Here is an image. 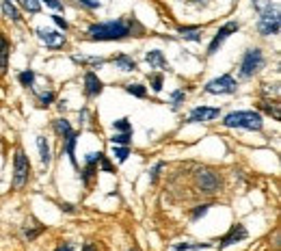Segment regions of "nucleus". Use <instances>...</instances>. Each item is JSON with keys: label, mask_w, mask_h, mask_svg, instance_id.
<instances>
[{"label": "nucleus", "mask_w": 281, "mask_h": 251, "mask_svg": "<svg viewBox=\"0 0 281 251\" xmlns=\"http://www.w3.org/2000/svg\"><path fill=\"white\" fill-rule=\"evenodd\" d=\"M145 29L134 17H119L111 22H97L87 29L91 41H119L125 37H143Z\"/></svg>", "instance_id": "obj_1"}, {"label": "nucleus", "mask_w": 281, "mask_h": 251, "mask_svg": "<svg viewBox=\"0 0 281 251\" xmlns=\"http://www.w3.org/2000/svg\"><path fill=\"white\" fill-rule=\"evenodd\" d=\"M225 128H240V130H253V132H260L262 126H264V117L258 110H234V113L225 115L223 122Z\"/></svg>", "instance_id": "obj_2"}, {"label": "nucleus", "mask_w": 281, "mask_h": 251, "mask_svg": "<svg viewBox=\"0 0 281 251\" xmlns=\"http://www.w3.org/2000/svg\"><path fill=\"white\" fill-rule=\"evenodd\" d=\"M29 180H31V161L22 147H17L13 156V189H24Z\"/></svg>", "instance_id": "obj_3"}, {"label": "nucleus", "mask_w": 281, "mask_h": 251, "mask_svg": "<svg viewBox=\"0 0 281 251\" xmlns=\"http://www.w3.org/2000/svg\"><path fill=\"white\" fill-rule=\"evenodd\" d=\"M281 29V17H279V7L273 5L268 11L260 13V20H258V33L262 37H275L279 35Z\"/></svg>", "instance_id": "obj_4"}, {"label": "nucleus", "mask_w": 281, "mask_h": 251, "mask_svg": "<svg viewBox=\"0 0 281 251\" xmlns=\"http://www.w3.org/2000/svg\"><path fill=\"white\" fill-rule=\"evenodd\" d=\"M262 67H264V54H262L260 48H249L242 54V59H240V76L242 78H251L253 74H258Z\"/></svg>", "instance_id": "obj_5"}, {"label": "nucleus", "mask_w": 281, "mask_h": 251, "mask_svg": "<svg viewBox=\"0 0 281 251\" xmlns=\"http://www.w3.org/2000/svg\"><path fill=\"white\" fill-rule=\"evenodd\" d=\"M236 89H238V82L234 80L232 74H223V76L206 82V87H203V91L210 96H232L236 94Z\"/></svg>", "instance_id": "obj_6"}, {"label": "nucleus", "mask_w": 281, "mask_h": 251, "mask_svg": "<svg viewBox=\"0 0 281 251\" xmlns=\"http://www.w3.org/2000/svg\"><path fill=\"white\" fill-rule=\"evenodd\" d=\"M195 184L201 189V193L214 195V193H219V189H221V178L212 169H206V167H201V169L195 171Z\"/></svg>", "instance_id": "obj_7"}, {"label": "nucleus", "mask_w": 281, "mask_h": 251, "mask_svg": "<svg viewBox=\"0 0 281 251\" xmlns=\"http://www.w3.org/2000/svg\"><path fill=\"white\" fill-rule=\"evenodd\" d=\"M240 29V24L238 22H227V24H223L219 31H216V35L212 37V41H210V45H208V57H212V54H216V50L223 45V41L225 39H229V37Z\"/></svg>", "instance_id": "obj_8"}, {"label": "nucleus", "mask_w": 281, "mask_h": 251, "mask_svg": "<svg viewBox=\"0 0 281 251\" xmlns=\"http://www.w3.org/2000/svg\"><path fill=\"white\" fill-rule=\"evenodd\" d=\"M219 115H221V108L197 106V108L190 110L186 124H208V122H214V119H219Z\"/></svg>", "instance_id": "obj_9"}, {"label": "nucleus", "mask_w": 281, "mask_h": 251, "mask_svg": "<svg viewBox=\"0 0 281 251\" xmlns=\"http://www.w3.org/2000/svg\"><path fill=\"white\" fill-rule=\"evenodd\" d=\"M249 236L247 227L242 225V223H234V225L229 227V232L225 236L219 238V249H225V247H232L234 243H242L244 238Z\"/></svg>", "instance_id": "obj_10"}, {"label": "nucleus", "mask_w": 281, "mask_h": 251, "mask_svg": "<svg viewBox=\"0 0 281 251\" xmlns=\"http://www.w3.org/2000/svg\"><path fill=\"white\" fill-rule=\"evenodd\" d=\"M35 33H37V39L46 45V48L57 50V48H63V45H65V35H61L52 29H37Z\"/></svg>", "instance_id": "obj_11"}, {"label": "nucleus", "mask_w": 281, "mask_h": 251, "mask_svg": "<svg viewBox=\"0 0 281 251\" xmlns=\"http://www.w3.org/2000/svg\"><path fill=\"white\" fill-rule=\"evenodd\" d=\"M104 91V82L97 78V74L89 70L85 74V96L87 98H97Z\"/></svg>", "instance_id": "obj_12"}, {"label": "nucleus", "mask_w": 281, "mask_h": 251, "mask_svg": "<svg viewBox=\"0 0 281 251\" xmlns=\"http://www.w3.org/2000/svg\"><path fill=\"white\" fill-rule=\"evenodd\" d=\"M111 63L115 65L117 70H121V72H137L139 70L137 61H134L132 57H128V54H117V57L111 59Z\"/></svg>", "instance_id": "obj_13"}, {"label": "nucleus", "mask_w": 281, "mask_h": 251, "mask_svg": "<svg viewBox=\"0 0 281 251\" xmlns=\"http://www.w3.org/2000/svg\"><path fill=\"white\" fill-rule=\"evenodd\" d=\"M52 128H54V132H57V134L61 136V141H65V139H69L71 134H76V130L71 128V124L67 122L65 117L54 119V122H52Z\"/></svg>", "instance_id": "obj_14"}, {"label": "nucleus", "mask_w": 281, "mask_h": 251, "mask_svg": "<svg viewBox=\"0 0 281 251\" xmlns=\"http://www.w3.org/2000/svg\"><path fill=\"white\" fill-rule=\"evenodd\" d=\"M145 61H147L149 67H154V70H171L169 63H167V59H165V54H162L160 50L147 52V54H145Z\"/></svg>", "instance_id": "obj_15"}, {"label": "nucleus", "mask_w": 281, "mask_h": 251, "mask_svg": "<svg viewBox=\"0 0 281 251\" xmlns=\"http://www.w3.org/2000/svg\"><path fill=\"white\" fill-rule=\"evenodd\" d=\"M9 41H7V37L0 33V76H5L7 70H9Z\"/></svg>", "instance_id": "obj_16"}, {"label": "nucleus", "mask_w": 281, "mask_h": 251, "mask_svg": "<svg viewBox=\"0 0 281 251\" xmlns=\"http://www.w3.org/2000/svg\"><path fill=\"white\" fill-rule=\"evenodd\" d=\"M177 33L184 37L188 41H201V33H203V26H180Z\"/></svg>", "instance_id": "obj_17"}, {"label": "nucleus", "mask_w": 281, "mask_h": 251, "mask_svg": "<svg viewBox=\"0 0 281 251\" xmlns=\"http://www.w3.org/2000/svg\"><path fill=\"white\" fill-rule=\"evenodd\" d=\"M3 13L9 17L11 22H22V13H20V9H17L13 5V0H3Z\"/></svg>", "instance_id": "obj_18"}, {"label": "nucleus", "mask_w": 281, "mask_h": 251, "mask_svg": "<svg viewBox=\"0 0 281 251\" xmlns=\"http://www.w3.org/2000/svg\"><path fill=\"white\" fill-rule=\"evenodd\" d=\"M37 147H39V158H41V165L48 167L52 156H50V143L46 136H37Z\"/></svg>", "instance_id": "obj_19"}, {"label": "nucleus", "mask_w": 281, "mask_h": 251, "mask_svg": "<svg viewBox=\"0 0 281 251\" xmlns=\"http://www.w3.org/2000/svg\"><path fill=\"white\" fill-rule=\"evenodd\" d=\"M74 61L76 63L91 65V67H104V65H106V59H102V57H83V54H76Z\"/></svg>", "instance_id": "obj_20"}, {"label": "nucleus", "mask_w": 281, "mask_h": 251, "mask_svg": "<svg viewBox=\"0 0 281 251\" xmlns=\"http://www.w3.org/2000/svg\"><path fill=\"white\" fill-rule=\"evenodd\" d=\"M210 243H177L173 245V251H199V249H210Z\"/></svg>", "instance_id": "obj_21"}, {"label": "nucleus", "mask_w": 281, "mask_h": 251, "mask_svg": "<svg viewBox=\"0 0 281 251\" xmlns=\"http://www.w3.org/2000/svg\"><path fill=\"white\" fill-rule=\"evenodd\" d=\"M35 78H37V76H35L33 70H24V72L17 74V80H20V85H22V87H29V89L35 85Z\"/></svg>", "instance_id": "obj_22"}, {"label": "nucleus", "mask_w": 281, "mask_h": 251, "mask_svg": "<svg viewBox=\"0 0 281 251\" xmlns=\"http://www.w3.org/2000/svg\"><path fill=\"white\" fill-rule=\"evenodd\" d=\"M123 89H125V94H130L134 98H145V96H147V89H145L141 82H134V85L130 82V85H125Z\"/></svg>", "instance_id": "obj_23"}, {"label": "nucleus", "mask_w": 281, "mask_h": 251, "mask_svg": "<svg viewBox=\"0 0 281 251\" xmlns=\"http://www.w3.org/2000/svg\"><path fill=\"white\" fill-rule=\"evenodd\" d=\"M260 108L264 110V113L273 115V119H279V104H277V102H268V100H264V102H260Z\"/></svg>", "instance_id": "obj_24"}, {"label": "nucleus", "mask_w": 281, "mask_h": 251, "mask_svg": "<svg viewBox=\"0 0 281 251\" xmlns=\"http://www.w3.org/2000/svg\"><path fill=\"white\" fill-rule=\"evenodd\" d=\"M130 141H132V132H115L111 136L113 145H130Z\"/></svg>", "instance_id": "obj_25"}, {"label": "nucleus", "mask_w": 281, "mask_h": 251, "mask_svg": "<svg viewBox=\"0 0 281 251\" xmlns=\"http://www.w3.org/2000/svg\"><path fill=\"white\" fill-rule=\"evenodd\" d=\"M113 130L115 132H132V124L128 117H121L117 119V122H113Z\"/></svg>", "instance_id": "obj_26"}, {"label": "nucleus", "mask_w": 281, "mask_h": 251, "mask_svg": "<svg viewBox=\"0 0 281 251\" xmlns=\"http://www.w3.org/2000/svg\"><path fill=\"white\" fill-rule=\"evenodd\" d=\"M113 156H115L119 163H125V161H128V156H130L128 145H113Z\"/></svg>", "instance_id": "obj_27"}, {"label": "nucleus", "mask_w": 281, "mask_h": 251, "mask_svg": "<svg viewBox=\"0 0 281 251\" xmlns=\"http://www.w3.org/2000/svg\"><path fill=\"white\" fill-rule=\"evenodd\" d=\"M149 85H151V89L156 91V94H160L162 87H165V76H162V74H151V76H149Z\"/></svg>", "instance_id": "obj_28"}, {"label": "nucleus", "mask_w": 281, "mask_h": 251, "mask_svg": "<svg viewBox=\"0 0 281 251\" xmlns=\"http://www.w3.org/2000/svg\"><path fill=\"white\" fill-rule=\"evenodd\" d=\"M184 100H186V94H184V89H177V91H173L171 94V106H173L175 110L184 104Z\"/></svg>", "instance_id": "obj_29"}, {"label": "nucleus", "mask_w": 281, "mask_h": 251, "mask_svg": "<svg viewBox=\"0 0 281 251\" xmlns=\"http://www.w3.org/2000/svg\"><path fill=\"white\" fill-rule=\"evenodd\" d=\"M20 5L29 13H39L41 11V3H39V0H20Z\"/></svg>", "instance_id": "obj_30"}, {"label": "nucleus", "mask_w": 281, "mask_h": 251, "mask_svg": "<svg viewBox=\"0 0 281 251\" xmlns=\"http://www.w3.org/2000/svg\"><path fill=\"white\" fill-rule=\"evenodd\" d=\"M43 230H46L43 225H37V227H29V225H26V227H24V238H26V240H35Z\"/></svg>", "instance_id": "obj_31"}, {"label": "nucleus", "mask_w": 281, "mask_h": 251, "mask_svg": "<svg viewBox=\"0 0 281 251\" xmlns=\"http://www.w3.org/2000/svg\"><path fill=\"white\" fill-rule=\"evenodd\" d=\"M208 210H210V203H201V206H195V210H193V215H190V219H193V221H199L201 217L208 215Z\"/></svg>", "instance_id": "obj_32"}, {"label": "nucleus", "mask_w": 281, "mask_h": 251, "mask_svg": "<svg viewBox=\"0 0 281 251\" xmlns=\"http://www.w3.org/2000/svg\"><path fill=\"white\" fill-rule=\"evenodd\" d=\"M251 5H253V9H256L258 13H264V11H268V9L273 7L270 0H251Z\"/></svg>", "instance_id": "obj_33"}, {"label": "nucleus", "mask_w": 281, "mask_h": 251, "mask_svg": "<svg viewBox=\"0 0 281 251\" xmlns=\"http://www.w3.org/2000/svg\"><path fill=\"white\" fill-rule=\"evenodd\" d=\"M97 169H102V171H106V173H115V167H113L111 161H108V156H102V158H99Z\"/></svg>", "instance_id": "obj_34"}, {"label": "nucleus", "mask_w": 281, "mask_h": 251, "mask_svg": "<svg viewBox=\"0 0 281 251\" xmlns=\"http://www.w3.org/2000/svg\"><path fill=\"white\" fill-rule=\"evenodd\" d=\"M54 102V94L52 91H46V94H39V106H50Z\"/></svg>", "instance_id": "obj_35"}, {"label": "nucleus", "mask_w": 281, "mask_h": 251, "mask_svg": "<svg viewBox=\"0 0 281 251\" xmlns=\"http://www.w3.org/2000/svg\"><path fill=\"white\" fill-rule=\"evenodd\" d=\"M39 3H43L46 7L54 9V11H63V9H65V5H63L61 0H39Z\"/></svg>", "instance_id": "obj_36"}, {"label": "nucleus", "mask_w": 281, "mask_h": 251, "mask_svg": "<svg viewBox=\"0 0 281 251\" xmlns=\"http://www.w3.org/2000/svg\"><path fill=\"white\" fill-rule=\"evenodd\" d=\"M52 22L59 26V29H63V31H67L69 29V24H67V20L65 17H61V15H52Z\"/></svg>", "instance_id": "obj_37"}, {"label": "nucleus", "mask_w": 281, "mask_h": 251, "mask_svg": "<svg viewBox=\"0 0 281 251\" xmlns=\"http://www.w3.org/2000/svg\"><path fill=\"white\" fill-rule=\"evenodd\" d=\"M78 5H83V7H87V9H99V7H102V3H99V0H78Z\"/></svg>", "instance_id": "obj_38"}, {"label": "nucleus", "mask_w": 281, "mask_h": 251, "mask_svg": "<svg viewBox=\"0 0 281 251\" xmlns=\"http://www.w3.org/2000/svg\"><path fill=\"white\" fill-rule=\"evenodd\" d=\"M162 167H165V163H158V165L151 169V175H149V182H151V184H156V180H158V173H160Z\"/></svg>", "instance_id": "obj_39"}, {"label": "nucleus", "mask_w": 281, "mask_h": 251, "mask_svg": "<svg viewBox=\"0 0 281 251\" xmlns=\"http://www.w3.org/2000/svg\"><path fill=\"white\" fill-rule=\"evenodd\" d=\"M54 251H74V243H61Z\"/></svg>", "instance_id": "obj_40"}, {"label": "nucleus", "mask_w": 281, "mask_h": 251, "mask_svg": "<svg viewBox=\"0 0 281 251\" xmlns=\"http://www.w3.org/2000/svg\"><path fill=\"white\" fill-rule=\"evenodd\" d=\"M83 251H99V249H97L95 243H85V245H83Z\"/></svg>", "instance_id": "obj_41"}, {"label": "nucleus", "mask_w": 281, "mask_h": 251, "mask_svg": "<svg viewBox=\"0 0 281 251\" xmlns=\"http://www.w3.org/2000/svg\"><path fill=\"white\" fill-rule=\"evenodd\" d=\"M61 210H65V212H74V206H71V203H61Z\"/></svg>", "instance_id": "obj_42"}, {"label": "nucleus", "mask_w": 281, "mask_h": 251, "mask_svg": "<svg viewBox=\"0 0 281 251\" xmlns=\"http://www.w3.org/2000/svg\"><path fill=\"white\" fill-rule=\"evenodd\" d=\"M57 106H59V110H65V108H67V100H61Z\"/></svg>", "instance_id": "obj_43"}, {"label": "nucleus", "mask_w": 281, "mask_h": 251, "mask_svg": "<svg viewBox=\"0 0 281 251\" xmlns=\"http://www.w3.org/2000/svg\"><path fill=\"white\" fill-rule=\"evenodd\" d=\"M186 3H193V5H206L208 0H186Z\"/></svg>", "instance_id": "obj_44"}, {"label": "nucleus", "mask_w": 281, "mask_h": 251, "mask_svg": "<svg viewBox=\"0 0 281 251\" xmlns=\"http://www.w3.org/2000/svg\"><path fill=\"white\" fill-rule=\"evenodd\" d=\"M130 251H137V249H130Z\"/></svg>", "instance_id": "obj_45"}]
</instances>
